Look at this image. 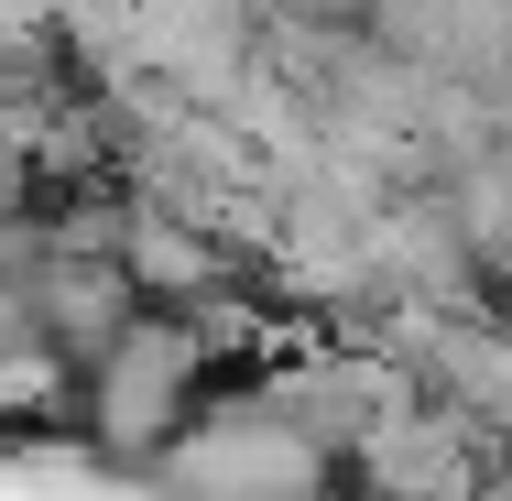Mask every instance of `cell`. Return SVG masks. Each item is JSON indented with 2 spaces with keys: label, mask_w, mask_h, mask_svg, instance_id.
Returning a JSON list of instances; mask_svg holds the SVG:
<instances>
[{
  "label": "cell",
  "mask_w": 512,
  "mask_h": 501,
  "mask_svg": "<svg viewBox=\"0 0 512 501\" xmlns=\"http://www.w3.org/2000/svg\"><path fill=\"white\" fill-rule=\"evenodd\" d=\"M197 393H207V338L186 316H131L99 349V425L120 447H186L197 436Z\"/></svg>",
  "instance_id": "obj_1"
},
{
  "label": "cell",
  "mask_w": 512,
  "mask_h": 501,
  "mask_svg": "<svg viewBox=\"0 0 512 501\" xmlns=\"http://www.w3.org/2000/svg\"><path fill=\"white\" fill-rule=\"evenodd\" d=\"M55 393H66V360L33 327H0V414H44Z\"/></svg>",
  "instance_id": "obj_2"
}]
</instances>
